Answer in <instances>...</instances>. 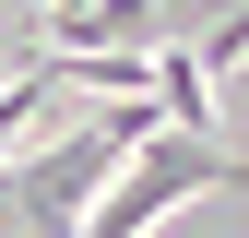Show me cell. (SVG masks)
Wrapping results in <instances>:
<instances>
[{"label": "cell", "mask_w": 249, "mask_h": 238, "mask_svg": "<svg viewBox=\"0 0 249 238\" xmlns=\"http://www.w3.org/2000/svg\"><path fill=\"white\" fill-rule=\"evenodd\" d=\"M226 178H237V155H226V143H190V131H154L142 155L119 167V178H107V202L83 215V238H142L154 215H166V202H190V191H226Z\"/></svg>", "instance_id": "obj_1"}, {"label": "cell", "mask_w": 249, "mask_h": 238, "mask_svg": "<svg viewBox=\"0 0 249 238\" xmlns=\"http://www.w3.org/2000/svg\"><path fill=\"white\" fill-rule=\"evenodd\" d=\"M154 107H166V131L213 143V72H202V48H154Z\"/></svg>", "instance_id": "obj_2"}]
</instances>
